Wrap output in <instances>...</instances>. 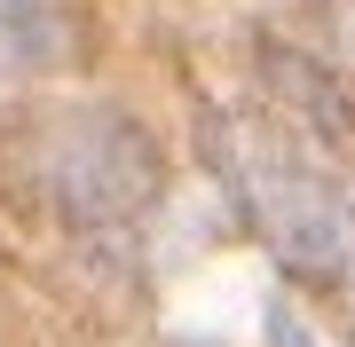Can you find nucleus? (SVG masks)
<instances>
[{
  "label": "nucleus",
  "instance_id": "nucleus-1",
  "mask_svg": "<svg viewBox=\"0 0 355 347\" xmlns=\"http://www.w3.org/2000/svg\"><path fill=\"white\" fill-rule=\"evenodd\" d=\"M221 166H229V190L253 213V229L268 237V253L292 276H316V284L355 276V206H347V190L331 174H316L308 158H292V142L277 127H229Z\"/></svg>",
  "mask_w": 355,
  "mask_h": 347
}]
</instances>
